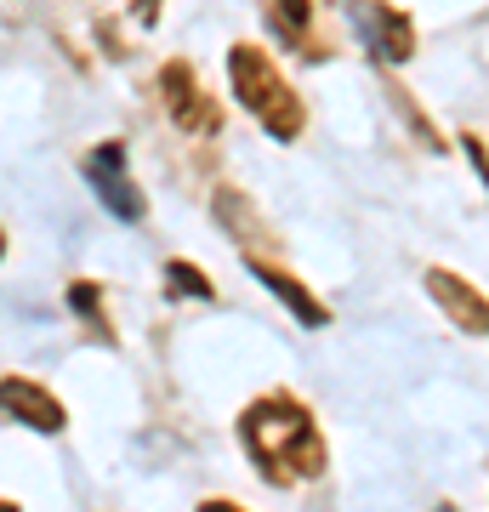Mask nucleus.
Masks as SVG:
<instances>
[{"label":"nucleus","instance_id":"f257e3e1","mask_svg":"<svg viewBox=\"0 0 489 512\" xmlns=\"http://www.w3.org/2000/svg\"><path fill=\"white\" fill-rule=\"evenodd\" d=\"M245 450L268 473V484H296V478H319L325 467V444L313 433V416L296 399H262L245 410Z\"/></svg>","mask_w":489,"mask_h":512},{"label":"nucleus","instance_id":"f03ea898","mask_svg":"<svg viewBox=\"0 0 489 512\" xmlns=\"http://www.w3.org/2000/svg\"><path fill=\"white\" fill-rule=\"evenodd\" d=\"M234 92L251 103V114L273 131V137H296V131H302L296 97H290V86L279 80V69H273L256 46H234Z\"/></svg>","mask_w":489,"mask_h":512},{"label":"nucleus","instance_id":"7ed1b4c3","mask_svg":"<svg viewBox=\"0 0 489 512\" xmlns=\"http://www.w3.org/2000/svg\"><path fill=\"white\" fill-rule=\"evenodd\" d=\"M86 183L103 194V205H109L120 222H137V217H143V194L126 183V148H120V143H103V148H97V160L86 165Z\"/></svg>","mask_w":489,"mask_h":512},{"label":"nucleus","instance_id":"20e7f679","mask_svg":"<svg viewBox=\"0 0 489 512\" xmlns=\"http://www.w3.org/2000/svg\"><path fill=\"white\" fill-rule=\"evenodd\" d=\"M347 12H353V29L370 40V52H376L381 63H404V57H410L416 40H410V29H404L399 12H381V6H370V0H353Z\"/></svg>","mask_w":489,"mask_h":512},{"label":"nucleus","instance_id":"39448f33","mask_svg":"<svg viewBox=\"0 0 489 512\" xmlns=\"http://www.w3.org/2000/svg\"><path fill=\"white\" fill-rule=\"evenodd\" d=\"M0 410L18 416V421H29V427H40V433H63V404H57L46 387H35V382L6 376V382H0Z\"/></svg>","mask_w":489,"mask_h":512},{"label":"nucleus","instance_id":"423d86ee","mask_svg":"<svg viewBox=\"0 0 489 512\" xmlns=\"http://www.w3.org/2000/svg\"><path fill=\"white\" fill-rule=\"evenodd\" d=\"M427 291H433L438 308H450V319L472 336H484L489 330V302L484 296H472V285H461L455 274H427Z\"/></svg>","mask_w":489,"mask_h":512},{"label":"nucleus","instance_id":"0eeeda50","mask_svg":"<svg viewBox=\"0 0 489 512\" xmlns=\"http://www.w3.org/2000/svg\"><path fill=\"white\" fill-rule=\"evenodd\" d=\"M165 97H171V103H177V120L188 131H200V126H217V114H205V97L194 92V74L182 69V63H171V69H165Z\"/></svg>","mask_w":489,"mask_h":512},{"label":"nucleus","instance_id":"6e6552de","mask_svg":"<svg viewBox=\"0 0 489 512\" xmlns=\"http://www.w3.org/2000/svg\"><path fill=\"white\" fill-rule=\"evenodd\" d=\"M251 274L262 279V285H273V296H279V302H285V308L296 313V319H302V325H325V308H319V302H313V296L302 291V285H296V279L273 274L268 262H256V256H251Z\"/></svg>","mask_w":489,"mask_h":512},{"label":"nucleus","instance_id":"1a4fd4ad","mask_svg":"<svg viewBox=\"0 0 489 512\" xmlns=\"http://www.w3.org/2000/svg\"><path fill=\"white\" fill-rule=\"evenodd\" d=\"M165 279H171V285H182V296H211V279H205L200 268H188V262H171V268H165Z\"/></svg>","mask_w":489,"mask_h":512},{"label":"nucleus","instance_id":"9d476101","mask_svg":"<svg viewBox=\"0 0 489 512\" xmlns=\"http://www.w3.org/2000/svg\"><path fill=\"white\" fill-rule=\"evenodd\" d=\"M69 308H74V313H86L91 325H103V302H97V285H86V279H80V285H69Z\"/></svg>","mask_w":489,"mask_h":512},{"label":"nucleus","instance_id":"9b49d317","mask_svg":"<svg viewBox=\"0 0 489 512\" xmlns=\"http://www.w3.org/2000/svg\"><path fill=\"white\" fill-rule=\"evenodd\" d=\"M200 512H239V507H228V501H205Z\"/></svg>","mask_w":489,"mask_h":512},{"label":"nucleus","instance_id":"f8f14e48","mask_svg":"<svg viewBox=\"0 0 489 512\" xmlns=\"http://www.w3.org/2000/svg\"><path fill=\"white\" fill-rule=\"evenodd\" d=\"M0 512H12V507H0Z\"/></svg>","mask_w":489,"mask_h":512}]
</instances>
